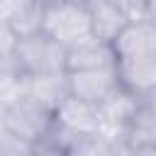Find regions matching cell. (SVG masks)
<instances>
[{"label":"cell","mask_w":156,"mask_h":156,"mask_svg":"<svg viewBox=\"0 0 156 156\" xmlns=\"http://www.w3.org/2000/svg\"><path fill=\"white\" fill-rule=\"evenodd\" d=\"M66 51L68 49L58 44L54 37H49L46 32H39V34L17 39L12 66L24 78L66 73Z\"/></svg>","instance_id":"cell-1"},{"label":"cell","mask_w":156,"mask_h":156,"mask_svg":"<svg viewBox=\"0 0 156 156\" xmlns=\"http://www.w3.org/2000/svg\"><path fill=\"white\" fill-rule=\"evenodd\" d=\"M54 117L56 115L51 107L34 100L32 95H22L0 110V127L7 129L10 134L39 146L46 139V134L54 124Z\"/></svg>","instance_id":"cell-2"},{"label":"cell","mask_w":156,"mask_h":156,"mask_svg":"<svg viewBox=\"0 0 156 156\" xmlns=\"http://www.w3.org/2000/svg\"><path fill=\"white\" fill-rule=\"evenodd\" d=\"M44 32L66 49L93 39L90 12L73 0H44Z\"/></svg>","instance_id":"cell-3"},{"label":"cell","mask_w":156,"mask_h":156,"mask_svg":"<svg viewBox=\"0 0 156 156\" xmlns=\"http://www.w3.org/2000/svg\"><path fill=\"white\" fill-rule=\"evenodd\" d=\"M66 76H68V95L90 105H102L115 90L122 88L117 63L105 68H93V71H73Z\"/></svg>","instance_id":"cell-4"},{"label":"cell","mask_w":156,"mask_h":156,"mask_svg":"<svg viewBox=\"0 0 156 156\" xmlns=\"http://www.w3.org/2000/svg\"><path fill=\"white\" fill-rule=\"evenodd\" d=\"M112 49L117 54V61L156 56V24L144 17H134L112 41Z\"/></svg>","instance_id":"cell-5"},{"label":"cell","mask_w":156,"mask_h":156,"mask_svg":"<svg viewBox=\"0 0 156 156\" xmlns=\"http://www.w3.org/2000/svg\"><path fill=\"white\" fill-rule=\"evenodd\" d=\"M88 12H90L93 39H100V41H107V44H112L122 34V29L134 20L115 0H98L88 7Z\"/></svg>","instance_id":"cell-6"},{"label":"cell","mask_w":156,"mask_h":156,"mask_svg":"<svg viewBox=\"0 0 156 156\" xmlns=\"http://www.w3.org/2000/svg\"><path fill=\"white\" fill-rule=\"evenodd\" d=\"M115 63H117V54H115L112 44L100 41V39H88L66 51V73L93 71V68H105V66H115Z\"/></svg>","instance_id":"cell-7"},{"label":"cell","mask_w":156,"mask_h":156,"mask_svg":"<svg viewBox=\"0 0 156 156\" xmlns=\"http://www.w3.org/2000/svg\"><path fill=\"white\" fill-rule=\"evenodd\" d=\"M56 119L68 127L71 132L76 134H98L100 132V110L98 105H90V102H83L73 95H68L58 107H56Z\"/></svg>","instance_id":"cell-8"},{"label":"cell","mask_w":156,"mask_h":156,"mask_svg":"<svg viewBox=\"0 0 156 156\" xmlns=\"http://www.w3.org/2000/svg\"><path fill=\"white\" fill-rule=\"evenodd\" d=\"M117 73L122 88L132 90L134 95H146L156 88V56H141V58H127L117 61Z\"/></svg>","instance_id":"cell-9"},{"label":"cell","mask_w":156,"mask_h":156,"mask_svg":"<svg viewBox=\"0 0 156 156\" xmlns=\"http://www.w3.org/2000/svg\"><path fill=\"white\" fill-rule=\"evenodd\" d=\"M27 95L34 100L44 102L56 112V107L68 98V76L66 73H54V76H37L27 78Z\"/></svg>","instance_id":"cell-10"},{"label":"cell","mask_w":156,"mask_h":156,"mask_svg":"<svg viewBox=\"0 0 156 156\" xmlns=\"http://www.w3.org/2000/svg\"><path fill=\"white\" fill-rule=\"evenodd\" d=\"M7 27L17 34V39L44 32V0H32L22 12H17L10 20Z\"/></svg>","instance_id":"cell-11"},{"label":"cell","mask_w":156,"mask_h":156,"mask_svg":"<svg viewBox=\"0 0 156 156\" xmlns=\"http://www.w3.org/2000/svg\"><path fill=\"white\" fill-rule=\"evenodd\" d=\"M112 144L115 141L100 132L98 134H83L66 149V156H112Z\"/></svg>","instance_id":"cell-12"},{"label":"cell","mask_w":156,"mask_h":156,"mask_svg":"<svg viewBox=\"0 0 156 156\" xmlns=\"http://www.w3.org/2000/svg\"><path fill=\"white\" fill-rule=\"evenodd\" d=\"M15 46H17V34L5 22H0V61H12Z\"/></svg>","instance_id":"cell-13"},{"label":"cell","mask_w":156,"mask_h":156,"mask_svg":"<svg viewBox=\"0 0 156 156\" xmlns=\"http://www.w3.org/2000/svg\"><path fill=\"white\" fill-rule=\"evenodd\" d=\"M29 2H32V0H0V22L10 24V20H12L17 12H22Z\"/></svg>","instance_id":"cell-14"},{"label":"cell","mask_w":156,"mask_h":156,"mask_svg":"<svg viewBox=\"0 0 156 156\" xmlns=\"http://www.w3.org/2000/svg\"><path fill=\"white\" fill-rule=\"evenodd\" d=\"M141 112H144L151 122H156V88L149 90L146 95H141Z\"/></svg>","instance_id":"cell-15"},{"label":"cell","mask_w":156,"mask_h":156,"mask_svg":"<svg viewBox=\"0 0 156 156\" xmlns=\"http://www.w3.org/2000/svg\"><path fill=\"white\" fill-rule=\"evenodd\" d=\"M115 2L132 17H141V0H115Z\"/></svg>","instance_id":"cell-16"},{"label":"cell","mask_w":156,"mask_h":156,"mask_svg":"<svg viewBox=\"0 0 156 156\" xmlns=\"http://www.w3.org/2000/svg\"><path fill=\"white\" fill-rule=\"evenodd\" d=\"M141 17L156 24V0H141Z\"/></svg>","instance_id":"cell-17"},{"label":"cell","mask_w":156,"mask_h":156,"mask_svg":"<svg viewBox=\"0 0 156 156\" xmlns=\"http://www.w3.org/2000/svg\"><path fill=\"white\" fill-rule=\"evenodd\" d=\"M73 2H78V5H85V7H90L93 2H98V0H73Z\"/></svg>","instance_id":"cell-18"},{"label":"cell","mask_w":156,"mask_h":156,"mask_svg":"<svg viewBox=\"0 0 156 156\" xmlns=\"http://www.w3.org/2000/svg\"><path fill=\"white\" fill-rule=\"evenodd\" d=\"M10 63H12V61H0V73H2V71H5V68H7Z\"/></svg>","instance_id":"cell-19"}]
</instances>
